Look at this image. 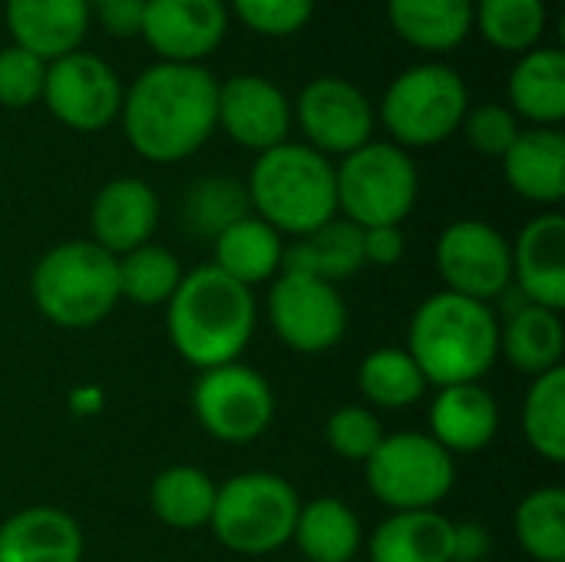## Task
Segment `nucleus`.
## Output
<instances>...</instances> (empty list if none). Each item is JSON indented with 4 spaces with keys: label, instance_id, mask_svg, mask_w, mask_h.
Returning <instances> with one entry per match:
<instances>
[{
    "label": "nucleus",
    "instance_id": "393cba45",
    "mask_svg": "<svg viewBox=\"0 0 565 562\" xmlns=\"http://www.w3.org/2000/svg\"><path fill=\"white\" fill-rule=\"evenodd\" d=\"M565 331L559 311L530 305L523 295L516 308L500 321V354L530 378H540L553 368H563Z\"/></svg>",
    "mask_w": 565,
    "mask_h": 562
},
{
    "label": "nucleus",
    "instance_id": "423d86ee",
    "mask_svg": "<svg viewBox=\"0 0 565 562\" xmlns=\"http://www.w3.org/2000/svg\"><path fill=\"white\" fill-rule=\"evenodd\" d=\"M301 500L298 490L268 470H248L228 477L212 507L209 530L238 556H268L291 543Z\"/></svg>",
    "mask_w": 565,
    "mask_h": 562
},
{
    "label": "nucleus",
    "instance_id": "7ed1b4c3",
    "mask_svg": "<svg viewBox=\"0 0 565 562\" xmlns=\"http://www.w3.org/2000/svg\"><path fill=\"white\" fill-rule=\"evenodd\" d=\"M407 354L434 388L477 384L500 358V318L483 301L437 291L411 318Z\"/></svg>",
    "mask_w": 565,
    "mask_h": 562
},
{
    "label": "nucleus",
    "instance_id": "c756f323",
    "mask_svg": "<svg viewBox=\"0 0 565 562\" xmlns=\"http://www.w3.org/2000/svg\"><path fill=\"white\" fill-rule=\"evenodd\" d=\"M218 484L199 467H166L156 474L149 487V507L159 523L172 530H199L209 527L215 507Z\"/></svg>",
    "mask_w": 565,
    "mask_h": 562
},
{
    "label": "nucleus",
    "instance_id": "e433bc0d",
    "mask_svg": "<svg viewBox=\"0 0 565 562\" xmlns=\"http://www.w3.org/2000/svg\"><path fill=\"white\" fill-rule=\"evenodd\" d=\"M384 437L387 434H384L381 417L371 407H364V404H344L324 424L328 447L341 460H351V464H367V457L381 447Z\"/></svg>",
    "mask_w": 565,
    "mask_h": 562
},
{
    "label": "nucleus",
    "instance_id": "f3484780",
    "mask_svg": "<svg viewBox=\"0 0 565 562\" xmlns=\"http://www.w3.org/2000/svg\"><path fill=\"white\" fill-rule=\"evenodd\" d=\"M513 248V288L540 308H565V219L543 212L523 225Z\"/></svg>",
    "mask_w": 565,
    "mask_h": 562
},
{
    "label": "nucleus",
    "instance_id": "5701e85b",
    "mask_svg": "<svg viewBox=\"0 0 565 562\" xmlns=\"http://www.w3.org/2000/svg\"><path fill=\"white\" fill-rule=\"evenodd\" d=\"M454 530L437 510L391 513L367 540L371 562H454Z\"/></svg>",
    "mask_w": 565,
    "mask_h": 562
},
{
    "label": "nucleus",
    "instance_id": "0eeeda50",
    "mask_svg": "<svg viewBox=\"0 0 565 562\" xmlns=\"http://www.w3.org/2000/svg\"><path fill=\"white\" fill-rule=\"evenodd\" d=\"M334 192L341 219L358 229L404 225L417 205L420 176L407 149L394 142H364L334 169Z\"/></svg>",
    "mask_w": 565,
    "mask_h": 562
},
{
    "label": "nucleus",
    "instance_id": "2eb2a0df",
    "mask_svg": "<svg viewBox=\"0 0 565 562\" xmlns=\"http://www.w3.org/2000/svg\"><path fill=\"white\" fill-rule=\"evenodd\" d=\"M228 30L222 0H146L139 33L162 63H199L218 50Z\"/></svg>",
    "mask_w": 565,
    "mask_h": 562
},
{
    "label": "nucleus",
    "instance_id": "cd10ccee",
    "mask_svg": "<svg viewBox=\"0 0 565 562\" xmlns=\"http://www.w3.org/2000/svg\"><path fill=\"white\" fill-rule=\"evenodd\" d=\"M401 40L427 53H447L473 30V0H387Z\"/></svg>",
    "mask_w": 565,
    "mask_h": 562
},
{
    "label": "nucleus",
    "instance_id": "412c9836",
    "mask_svg": "<svg viewBox=\"0 0 565 562\" xmlns=\"http://www.w3.org/2000/svg\"><path fill=\"white\" fill-rule=\"evenodd\" d=\"M83 530L60 507H23L0 523V562H79Z\"/></svg>",
    "mask_w": 565,
    "mask_h": 562
},
{
    "label": "nucleus",
    "instance_id": "aec40b11",
    "mask_svg": "<svg viewBox=\"0 0 565 562\" xmlns=\"http://www.w3.org/2000/svg\"><path fill=\"white\" fill-rule=\"evenodd\" d=\"M86 26V0H7V30L13 46L30 50L43 63L79 50Z\"/></svg>",
    "mask_w": 565,
    "mask_h": 562
},
{
    "label": "nucleus",
    "instance_id": "ddd939ff",
    "mask_svg": "<svg viewBox=\"0 0 565 562\" xmlns=\"http://www.w3.org/2000/svg\"><path fill=\"white\" fill-rule=\"evenodd\" d=\"M122 83L116 70L86 50H73L46 63L43 76V103L66 129L99 132L122 109Z\"/></svg>",
    "mask_w": 565,
    "mask_h": 562
},
{
    "label": "nucleus",
    "instance_id": "7c9ffc66",
    "mask_svg": "<svg viewBox=\"0 0 565 562\" xmlns=\"http://www.w3.org/2000/svg\"><path fill=\"white\" fill-rule=\"evenodd\" d=\"M358 388L371 407L401 411L417 404L430 384L420 374L417 361L407 354V348H377L361 361Z\"/></svg>",
    "mask_w": 565,
    "mask_h": 562
},
{
    "label": "nucleus",
    "instance_id": "b1692460",
    "mask_svg": "<svg viewBox=\"0 0 565 562\" xmlns=\"http://www.w3.org/2000/svg\"><path fill=\"white\" fill-rule=\"evenodd\" d=\"M364 229H358L348 219H331L321 229L295 238L281 255V272L311 275L321 282L338 285L341 278H351L364 268Z\"/></svg>",
    "mask_w": 565,
    "mask_h": 562
},
{
    "label": "nucleus",
    "instance_id": "c9c22d12",
    "mask_svg": "<svg viewBox=\"0 0 565 562\" xmlns=\"http://www.w3.org/2000/svg\"><path fill=\"white\" fill-rule=\"evenodd\" d=\"M248 212H252V205H248L245 185L228 176H209V179L195 182L182 205V215L192 225V232H199L205 238H215L222 229L245 219Z\"/></svg>",
    "mask_w": 565,
    "mask_h": 562
},
{
    "label": "nucleus",
    "instance_id": "58836bf2",
    "mask_svg": "<svg viewBox=\"0 0 565 562\" xmlns=\"http://www.w3.org/2000/svg\"><path fill=\"white\" fill-rule=\"evenodd\" d=\"M232 10L262 36H291L311 20L315 0H232Z\"/></svg>",
    "mask_w": 565,
    "mask_h": 562
},
{
    "label": "nucleus",
    "instance_id": "39448f33",
    "mask_svg": "<svg viewBox=\"0 0 565 562\" xmlns=\"http://www.w3.org/2000/svg\"><path fill=\"white\" fill-rule=\"evenodd\" d=\"M30 298L36 311L56 328H96L119 305L116 258L89 238L60 242L33 265Z\"/></svg>",
    "mask_w": 565,
    "mask_h": 562
},
{
    "label": "nucleus",
    "instance_id": "f257e3e1",
    "mask_svg": "<svg viewBox=\"0 0 565 562\" xmlns=\"http://www.w3.org/2000/svg\"><path fill=\"white\" fill-rule=\"evenodd\" d=\"M218 83L199 63H156L122 93V132L149 162H182L215 132Z\"/></svg>",
    "mask_w": 565,
    "mask_h": 562
},
{
    "label": "nucleus",
    "instance_id": "9d476101",
    "mask_svg": "<svg viewBox=\"0 0 565 562\" xmlns=\"http://www.w3.org/2000/svg\"><path fill=\"white\" fill-rule=\"evenodd\" d=\"M192 411L202 431L222 444H252L275 421V391L248 364H222L192 384Z\"/></svg>",
    "mask_w": 565,
    "mask_h": 562
},
{
    "label": "nucleus",
    "instance_id": "ea45409f",
    "mask_svg": "<svg viewBox=\"0 0 565 562\" xmlns=\"http://www.w3.org/2000/svg\"><path fill=\"white\" fill-rule=\"evenodd\" d=\"M463 136L467 142L480 152V156H490V159H503L507 149L513 146V139L523 132L513 109L507 106H497V103H487V106H477V109H467L463 116Z\"/></svg>",
    "mask_w": 565,
    "mask_h": 562
},
{
    "label": "nucleus",
    "instance_id": "6e6552de",
    "mask_svg": "<svg viewBox=\"0 0 565 562\" xmlns=\"http://www.w3.org/2000/svg\"><path fill=\"white\" fill-rule=\"evenodd\" d=\"M470 109L467 83L444 63L404 70L381 99V119L401 149H427L450 139Z\"/></svg>",
    "mask_w": 565,
    "mask_h": 562
},
{
    "label": "nucleus",
    "instance_id": "4468645a",
    "mask_svg": "<svg viewBox=\"0 0 565 562\" xmlns=\"http://www.w3.org/2000/svg\"><path fill=\"white\" fill-rule=\"evenodd\" d=\"M291 116L298 119L308 139L305 146H311L321 156L344 159L348 152L371 142V132H374V109L367 96L341 76L311 79L301 89Z\"/></svg>",
    "mask_w": 565,
    "mask_h": 562
},
{
    "label": "nucleus",
    "instance_id": "9b49d317",
    "mask_svg": "<svg viewBox=\"0 0 565 562\" xmlns=\"http://www.w3.org/2000/svg\"><path fill=\"white\" fill-rule=\"evenodd\" d=\"M268 321L298 354H324L348 335V305L331 282L278 272L268 291Z\"/></svg>",
    "mask_w": 565,
    "mask_h": 562
},
{
    "label": "nucleus",
    "instance_id": "72a5a7b5",
    "mask_svg": "<svg viewBox=\"0 0 565 562\" xmlns=\"http://www.w3.org/2000/svg\"><path fill=\"white\" fill-rule=\"evenodd\" d=\"M473 26L493 50L530 53L546 33V0H480Z\"/></svg>",
    "mask_w": 565,
    "mask_h": 562
},
{
    "label": "nucleus",
    "instance_id": "a211bd4d",
    "mask_svg": "<svg viewBox=\"0 0 565 562\" xmlns=\"http://www.w3.org/2000/svg\"><path fill=\"white\" fill-rule=\"evenodd\" d=\"M159 225V195L149 182L122 176L106 182L89 205L93 242L113 258L146 245Z\"/></svg>",
    "mask_w": 565,
    "mask_h": 562
},
{
    "label": "nucleus",
    "instance_id": "1a4fd4ad",
    "mask_svg": "<svg viewBox=\"0 0 565 562\" xmlns=\"http://www.w3.org/2000/svg\"><path fill=\"white\" fill-rule=\"evenodd\" d=\"M367 490L391 513L434 510L457 484V457L430 434H387L364 464Z\"/></svg>",
    "mask_w": 565,
    "mask_h": 562
},
{
    "label": "nucleus",
    "instance_id": "f8f14e48",
    "mask_svg": "<svg viewBox=\"0 0 565 562\" xmlns=\"http://www.w3.org/2000/svg\"><path fill=\"white\" fill-rule=\"evenodd\" d=\"M437 268L444 278V291L497 301L513 288V248L500 229L480 219L450 222L437 238Z\"/></svg>",
    "mask_w": 565,
    "mask_h": 562
},
{
    "label": "nucleus",
    "instance_id": "37998d69",
    "mask_svg": "<svg viewBox=\"0 0 565 562\" xmlns=\"http://www.w3.org/2000/svg\"><path fill=\"white\" fill-rule=\"evenodd\" d=\"M490 553V537L477 523H463L454 530V562H480Z\"/></svg>",
    "mask_w": 565,
    "mask_h": 562
},
{
    "label": "nucleus",
    "instance_id": "f704fd0d",
    "mask_svg": "<svg viewBox=\"0 0 565 562\" xmlns=\"http://www.w3.org/2000/svg\"><path fill=\"white\" fill-rule=\"evenodd\" d=\"M513 530L526 556L536 562H565V490L540 487L516 507Z\"/></svg>",
    "mask_w": 565,
    "mask_h": 562
},
{
    "label": "nucleus",
    "instance_id": "79ce46f5",
    "mask_svg": "<svg viewBox=\"0 0 565 562\" xmlns=\"http://www.w3.org/2000/svg\"><path fill=\"white\" fill-rule=\"evenodd\" d=\"M407 252V238L401 225H381V229H364V262L377 268H394Z\"/></svg>",
    "mask_w": 565,
    "mask_h": 562
},
{
    "label": "nucleus",
    "instance_id": "4c0bfd02",
    "mask_svg": "<svg viewBox=\"0 0 565 562\" xmlns=\"http://www.w3.org/2000/svg\"><path fill=\"white\" fill-rule=\"evenodd\" d=\"M46 63L23 46L0 50V106L23 109L43 96Z\"/></svg>",
    "mask_w": 565,
    "mask_h": 562
},
{
    "label": "nucleus",
    "instance_id": "2f4dec72",
    "mask_svg": "<svg viewBox=\"0 0 565 562\" xmlns=\"http://www.w3.org/2000/svg\"><path fill=\"white\" fill-rule=\"evenodd\" d=\"M182 265L179 258L162 248V245H139L126 255L116 258V278H119V301H132L142 308L166 305L179 282H182Z\"/></svg>",
    "mask_w": 565,
    "mask_h": 562
},
{
    "label": "nucleus",
    "instance_id": "473e14b6",
    "mask_svg": "<svg viewBox=\"0 0 565 562\" xmlns=\"http://www.w3.org/2000/svg\"><path fill=\"white\" fill-rule=\"evenodd\" d=\"M523 437L543 460H565V368L533 378L523 401Z\"/></svg>",
    "mask_w": 565,
    "mask_h": 562
},
{
    "label": "nucleus",
    "instance_id": "a19ab883",
    "mask_svg": "<svg viewBox=\"0 0 565 562\" xmlns=\"http://www.w3.org/2000/svg\"><path fill=\"white\" fill-rule=\"evenodd\" d=\"M86 3L99 17L106 33H113V36H136L139 33L146 0H86Z\"/></svg>",
    "mask_w": 565,
    "mask_h": 562
},
{
    "label": "nucleus",
    "instance_id": "20e7f679",
    "mask_svg": "<svg viewBox=\"0 0 565 562\" xmlns=\"http://www.w3.org/2000/svg\"><path fill=\"white\" fill-rule=\"evenodd\" d=\"M245 192L252 215L278 235L301 238L338 215L334 166L305 142H281L258 152Z\"/></svg>",
    "mask_w": 565,
    "mask_h": 562
},
{
    "label": "nucleus",
    "instance_id": "4be33fe9",
    "mask_svg": "<svg viewBox=\"0 0 565 562\" xmlns=\"http://www.w3.org/2000/svg\"><path fill=\"white\" fill-rule=\"evenodd\" d=\"M503 176L510 189L530 202L556 205L565 195V136L556 126H536L513 139L507 149Z\"/></svg>",
    "mask_w": 565,
    "mask_h": 562
},
{
    "label": "nucleus",
    "instance_id": "dca6fc26",
    "mask_svg": "<svg viewBox=\"0 0 565 562\" xmlns=\"http://www.w3.org/2000/svg\"><path fill=\"white\" fill-rule=\"evenodd\" d=\"M215 126H222L232 142L265 152L288 142L291 103L271 79L242 73L218 86Z\"/></svg>",
    "mask_w": 565,
    "mask_h": 562
},
{
    "label": "nucleus",
    "instance_id": "6ab92c4d",
    "mask_svg": "<svg viewBox=\"0 0 565 562\" xmlns=\"http://www.w3.org/2000/svg\"><path fill=\"white\" fill-rule=\"evenodd\" d=\"M427 421H430V437L450 457L477 454L487 444H493L500 431V404L480 381L450 384V388H437Z\"/></svg>",
    "mask_w": 565,
    "mask_h": 562
},
{
    "label": "nucleus",
    "instance_id": "bb28decb",
    "mask_svg": "<svg viewBox=\"0 0 565 562\" xmlns=\"http://www.w3.org/2000/svg\"><path fill=\"white\" fill-rule=\"evenodd\" d=\"M507 96L513 116L536 126H556L565 116V53L559 46H536L520 56L510 73Z\"/></svg>",
    "mask_w": 565,
    "mask_h": 562
},
{
    "label": "nucleus",
    "instance_id": "f03ea898",
    "mask_svg": "<svg viewBox=\"0 0 565 562\" xmlns=\"http://www.w3.org/2000/svg\"><path fill=\"white\" fill-rule=\"evenodd\" d=\"M258 305L252 288L222 275L212 262L185 272L166 301V331L182 361L199 371L242 358L255 338Z\"/></svg>",
    "mask_w": 565,
    "mask_h": 562
},
{
    "label": "nucleus",
    "instance_id": "c85d7f7f",
    "mask_svg": "<svg viewBox=\"0 0 565 562\" xmlns=\"http://www.w3.org/2000/svg\"><path fill=\"white\" fill-rule=\"evenodd\" d=\"M361 520L338 497H318L301 503L291 543L308 562H351L361 550Z\"/></svg>",
    "mask_w": 565,
    "mask_h": 562
},
{
    "label": "nucleus",
    "instance_id": "a878e982",
    "mask_svg": "<svg viewBox=\"0 0 565 562\" xmlns=\"http://www.w3.org/2000/svg\"><path fill=\"white\" fill-rule=\"evenodd\" d=\"M212 255H215L212 265L222 275L252 288V285L271 282L281 272L285 242L268 222L248 212L245 219L232 222L212 238Z\"/></svg>",
    "mask_w": 565,
    "mask_h": 562
}]
</instances>
